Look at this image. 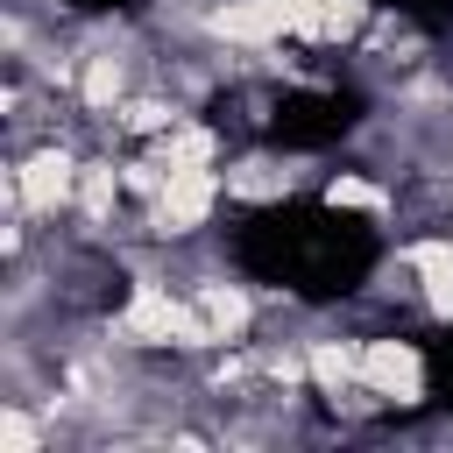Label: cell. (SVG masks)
Here are the masks:
<instances>
[{
  "instance_id": "cell-1",
  "label": "cell",
  "mask_w": 453,
  "mask_h": 453,
  "mask_svg": "<svg viewBox=\"0 0 453 453\" xmlns=\"http://www.w3.org/2000/svg\"><path fill=\"white\" fill-rule=\"evenodd\" d=\"M85 149L78 134H35L28 149H7L0 163V212H28L42 234H57L78 205V177H85Z\"/></svg>"
},
{
  "instance_id": "cell-2",
  "label": "cell",
  "mask_w": 453,
  "mask_h": 453,
  "mask_svg": "<svg viewBox=\"0 0 453 453\" xmlns=\"http://www.w3.org/2000/svg\"><path fill=\"white\" fill-rule=\"evenodd\" d=\"M361 389L382 396V411H425L432 403V361L411 333L382 326V333H361Z\"/></svg>"
},
{
  "instance_id": "cell-3",
  "label": "cell",
  "mask_w": 453,
  "mask_h": 453,
  "mask_svg": "<svg viewBox=\"0 0 453 453\" xmlns=\"http://www.w3.org/2000/svg\"><path fill=\"white\" fill-rule=\"evenodd\" d=\"M177 283L191 290V304L212 319V333H219V340H262V326H269V304H262V290H255V283L226 276L212 255H198V262H177Z\"/></svg>"
},
{
  "instance_id": "cell-4",
  "label": "cell",
  "mask_w": 453,
  "mask_h": 453,
  "mask_svg": "<svg viewBox=\"0 0 453 453\" xmlns=\"http://www.w3.org/2000/svg\"><path fill=\"white\" fill-rule=\"evenodd\" d=\"M219 177H226V205H283V198H297L304 184H319L326 170H311V163L290 156V149L248 142V149H234V156L219 163Z\"/></svg>"
},
{
  "instance_id": "cell-5",
  "label": "cell",
  "mask_w": 453,
  "mask_h": 453,
  "mask_svg": "<svg viewBox=\"0 0 453 453\" xmlns=\"http://www.w3.org/2000/svg\"><path fill=\"white\" fill-rule=\"evenodd\" d=\"M297 333H304V354H311V403L340 411L361 389V333H347L333 319H297Z\"/></svg>"
},
{
  "instance_id": "cell-6",
  "label": "cell",
  "mask_w": 453,
  "mask_h": 453,
  "mask_svg": "<svg viewBox=\"0 0 453 453\" xmlns=\"http://www.w3.org/2000/svg\"><path fill=\"white\" fill-rule=\"evenodd\" d=\"M396 262L411 276V304L425 311V326H453V226H432V234L403 241Z\"/></svg>"
},
{
  "instance_id": "cell-7",
  "label": "cell",
  "mask_w": 453,
  "mask_h": 453,
  "mask_svg": "<svg viewBox=\"0 0 453 453\" xmlns=\"http://www.w3.org/2000/svg\"><path fill=\"white\" fill-rule=\"evenodd\" d=\"M319 205H326V212H354V219H368V226H389V219H396V184L375 177V170L340 163V170L319 177Z\"/></svg>"
},
{
  "instance_id": "cell-8",
  "label": "cell",
  "mask_w": 453,
  "mask_h": 453,
  "mask_svg": "<svg viewBox=\"0 0 453 453\" xmlns=\"http://www.w3.org/2000/svg\"><path fill=\"white\" fill-rule=\"evenodd\" d=\"M142 149H156V163H163V170H219V163L234 156L226 127H219V120H205V106H198V113H184L170 134H156V142H142Z\"/></svg>"
},
{
  "instance_id": "cell-9",
  "label": "cell",
  "mask_w": 453,
  "mask_h": 453,
  "mask_svg": "<svg viewBox=\"0 0 453 453\" xmlns=\"http://www.w3.org/2000/svg\"><path fill=\"white\" fill-rule=\"evenodd\" d=\"M50 446H57V425L42 418V403L0 389V453H50Z\"/></svg>"
},
{
  "instance_id": "cell-10",
  "label": "cell",
  "mask_w": 453,
  "mask_h": 453,
  "mask_svg": "<svg viewBox=\"0 0 453 453\" xmlns=\"http://www.w3.org/2000/svg\"><path fill=\"white\" fill-rule=\"evenodd\" d=\"M375 21V0H326V50H354Z\"/></svg>"
}]
</instances>
